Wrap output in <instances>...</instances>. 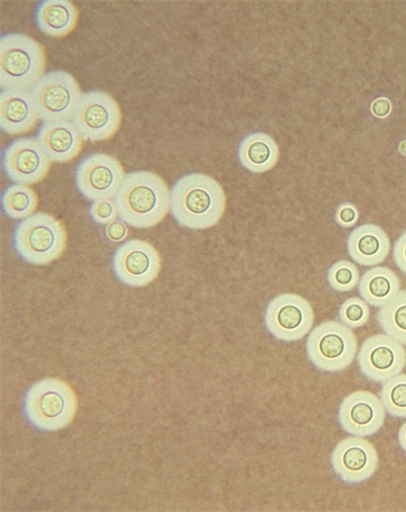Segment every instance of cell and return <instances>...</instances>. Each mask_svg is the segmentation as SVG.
Listing matches in <instances>:
<instances>
[{"instance_id":"ba28073f","label":"cell","mask_w":406,"mask_h":512,"mask_svg":"<svg viewBox=\"0 0 406 512\" xmlns=\"http://www.w3.org/2000/svg\"><path fill=\"white\" fill-rule=\"evenodd\" d=\"M72 123L85 140L100 142L117 134L122 123V113L110 94L92 91L81 95Z\"/></svg>"},{"instance_id":"30bf717a","label":"cell","mask_w":406,"mask_h":512,"mask_svg":"<svg viewBox=\"0 0 406 512\" xmlns=\"http://www.w3.org/2000/svg\"><path fill=\"white\" fill-rule=\"evenodd\" d=\"M314 322L311 304L296 294H282L267 306L265 326L276 339L293 343L305 337Z\"/></svg>"},{"instance_id":"8fae6325","label":"cell","mask_w":406,"mask_h":512,"mask_svg":"<svg viewBox=\"0 0 406 512\" xmlns=\"http://www.w3.org/2000/svg\"><path fill=\"white\" fill-rule=\"evenodd\" d=\"M112 269L122 284L132 288L145 287L155 281L160 273V255L150 243L130 240L115 251Z\"/></svg>"},{"instance_id":"1f68e13d","label":"cell","mask_w":406,"mask_h":512,"mask_svg":"<svg viewBox=\"0 0 406 512\" xmlns=\"http://www.w3.org/2000/svg\"><path fill=\"white\" fill-rule=\"evenodd\" d=\"M398 444L402 451L406 454V422L401 425L398 432Z\"/></svg>"},{"instance_id":"d6986e66","label":"cell","mask_w":406,"mask_h":512,"mask_svg":"<svg viewBox=\"0 0 406 512\" xmlns=\"http://www.w3.org/2000/svg\"><path fill=\"white\" fill-rule=\"evenodd\" d=\"M79 12L69 0H46L35 12L40 31L52 38H63L74 31Z\"/></svg>"},{"instance_id":"52a82bcc","label":"cell","mask_w":406,"mask_h":512,"mask_svg":"<svg viewBox=\"0 0 406 512\" xmlns=\"http://www.w3.org/2000/svg\"><path fill=\"white\" fill-rule=\"evenodd\" d=\"M30 93L39 119L44 123L72 122L83 95L74 76L63 70L45 73Z\"/></svg>"},{"instance_id":"5b68a950","label":"cell","mask_w":406,"mask_h":512,"mask_svg":"<svg viewBox=\"0 0 406 512\" xmlns=\"http://www.w3.org/2000/svg\"><path fill=\"white\" fill-rule=\"evenodd\" d=\"M67 234L63 224L46 213H36L16 227L14 247L21 259L35 266H47L65 251Z\"/></svg>"},{"instance_id":"603a6c76","label":"cell","mask_w":406,"mask_h":512,"mask_svg":"<svg viewBox=\"0 0 406 512\" xmlns=\"http://www.w3.org/2000/svg\"><path fill=\"white\" fill-rule=\"evenodd\" d=\"M2 206L10 218L24 220L35 214L38 197L29 186L17 184L4 192Z\"/></svg>"},{"instance_id":"277c9868","label":"cell","mask_w":406,"mask_h":512,"mask_svg":"<svg viewBox=\"0 0 406 512\" xmlns=\"http://www.w3.org/2000/svg\"><path fill=\"white\" fill-rule=\"evenodd\" d=\"M77 401L63 381L45 379L34 384L24 398V414L34 429L52 433L67 426L75 416Z\"/></svg>"},{"instance_id":"ffe728a7","label":"cell","mask_w":406,"mask_h":512,"mask_svg":"<svg viewBox=\"0 0 406 512\" xmlns=\"http://www.w3.org/2000/svg\"><path fill=\"white\" fill-rule=\"evenodd\" d=\"M238 156L241 164L250 172L263 174L278 163L279 148L270 136L257 133L241 142Z\"/></svg>"},{"instance_id":"7402d4cb","label":"cell","mask_w":406,"mask_h":512,"mask_svg":"<svg viewBox=\"0 0 406 512\" xmlns=\"http://www.w3.org/2000/svg\"><path fill=\"white\" fill-rule=\"evenodd\" d=\"M380 327L390 337L406 346V291H400L377 314Z\"/></svg>"},{"instance_id":"e0dca14e","label":"cell","mask_w":406,"mask_h":512,"mask_svg":"<svg viewBox=\"0 0 406 512\" xmlns=\"http://www.w3.org/2000/svg\"><path fill=\"white\" fill-rule=\"evenodd\" d=\"M37 138L51 161L67 163L83 150L85 139L72 122H47Z\"/></svg>"},{"instance_id":"5bb4252c","label":"cell","mask_w":406,"mask_h":512,"mask_svg":"<svg viewBox=\"0 0 406 512\" xmlns=\"http://www.w3.org/2000/svg\"><path fill=\"white\" fill-rule=\"evenodd\" d=\"M386 410L381 399L368 391L348 395L341 403L338 419L342 430L355 437H371L384 425Z\"/></svg>"},{"instance_id":"9a60e30c","label":"cell","mask_w":406,"mask_h":512,"mask_svg":"<svg viewBox=\"0 0 406 512\" xmlns=\"http://www.w3.org/2000/svg\"><path fill=\"white\" fill-rule=\"evenodd\" d=\"M331 464L335 474L343 482L355 485L367 481L375 474L379 458L370 442L354 436L337 445Z\"/></svg>"},{"instance_id":"4316f807","label":"cell","mask_w":406,"mask_h":512,"mask_svg":"<svg viewBox=\"0 0 406 512\" xmlns=\"http://www.w3.org/2000/svg\"><path fill=\"white\" fill-rule=\"evenodd\" d=\"M90 214L92 219L100 225H108L119 217L117 205L112 199L93 202Z\"/></svg>"},{"instance_id":"f1b7e54d","label":"cell","mask_w":406,"mask_h":512,"mask_svg":"<svg viewBox=\"0 0 406 512\" xmlns=\"http://www.w3.org/2000/svg\"><path fill=\"white\" fill-rule=\"evenodd\" d=\"M105 234L110 241L118 243L128 238L129 229L123 220L117 219L106 225Z\"/></svg>"},{"instance_id":"6da1fadb","label":"cell","mask_w":406,"mask_h":512,"mask_svg":"<svg viewBox=\"0 0 406 512\" xmlns=\"http://www.w3.org/2000/svg\"><path fill=\"white\" fill-rule=\"evenodd\" d=\"M119 217L134 228H151L171 211V191L167 183L151 172L126 175L115 197Z\"/></svg>"},{"instance_id":"d4e9b609","label":"cell","mask_w":406,"mask_h":512,"mask_svg":"<svg viewBox=\"0 0 406 512\" xmlns=\"http://www.w3.org/2000/svg\"><path fill=\"white\" fill-rule=\"evenodd\" d=\"M328 282L331 288L337 292H351L360 283V273L354 264L348 261H340L330 269Z\"/></svg>"},{"instance_id":"f546056e","label":"cell","mask_w":406,"mask_h":512,"mask_svg":"<svg viewBox=\"0 0 406 512\" xmlns=\"http://www.w3.org/2000/svg\"><path fill=\"white\" fill-rule=\"evenodd\" d=\"M393 259L397 268L406 275V232L394 244Z\"/></svg>"},{"instance_id":"2e32d148","label":"cell","mask_w":406,"mask_h":512,"mask_svg":"<svg viewBox=\"0 0 406 512\" xmlns=\"http://www.w3.org/2000/svg\"><path fill=\"white\" fill-rule=\"evenodd\" d=\"M39 116L28 91H3L0 96V127L9 135H22L32 131Z\"/></svg>"},{"instance_id":"7c38bea8","label":"cell","mask_w":406,"mask_h":512,"mask_svg":"<svg viewBox=\"0 0 406 512\" xmlns=\"http://www.w3.org/2000/svg\"><path fill=\"white\" fill-rule=\"evenodd\" d=\"M358 365L369 381L384 383L404 370L406 352L394 338L376 334L364 341L358 354Z\"/></svg>"},{"instance_id":"484cf974","label":"cell","mask_w":406,"mask_h":512,"mask_svg":"<svg viewBox=\"0 0 406 512\" xmlns=\"http://www.w3.org/2000/svg\"><path fill=\"white\" fill-rule=\"evenodd\" d=\"M339 319L351 329L366 325L370 319V308L364 299L357 297L345 301L339 310Z\"/></svg>"},{"instance_id":"8992f818","label":"cell","mask_w":406,"mask_h":512,"mask_svg":"<svg viewBox=\"0 0 406 512\" xmlns=\"http://www.w3.org/2000/svg\"><path fill=\"white\" fill-rule=\"evenodd\" d=\"M358 352V340L342 322L326 321L316 326L306 340V355L317 369L327 373L347 370Z\"/></svg>"},{"instance_id":"4dcf8cb0","label":"cell","mask_w":406,"mask_h":512,"mask_svg":"<svg viewBox=\"0 0 406 512\" xmlns=\"http://www.w3.org/2000/svg\"><path fill=\"white\" fill-rule=\"evenodd\" d=\"M372 111L377 117H385L390 111V104L387 100H378L373 104Z\"/></svg>"},{"instance_id":"ac0fdd59","label":"cell","mask_w":406,"mask_h":512,"mask_svg":"<svg viewBox=\"0 0 406 512\" xmlns=\"http://www.w3.org/2000/svg\"><path fill=\"white\" fill-rule=\"evenodd\" d=\"M390 239L386 232L374 224L357 227L348 238L351 259L363 267H375L387 259Z\"/></svg>"},{"instance_id":"9c48e42d","label":"cell","mask_w":406,"mask_h":512,"mask_svg":"<svg viewBox=\"0 0 406 512\" xmlns=\"http://www.w3.org/2000/svg\"><path fill=\"white\" fill-rule=\"evenodd\" d=\"M126 175L115 157L96 153L79 162L74 180L79 193L90 201L115 198Z\"/></svg>"},{"instance_id":"44dd1931","label":"cell","mask_w":406,"mask_h":512,"mask_svg":"<svg viewBox=\"0 0 406 512\" xmlns=\"http://www.w3.org/2000/svg\"><path fill=\"white\" fill-rule=\"evenodd\" d=\"M399 278L388 268L374 267L360 279L361 297L374 307H383L400 292Z\"/></svg>"},{"instance_id":"83f0119b","label":"cell","mask_w":406,"mask_h":512,"mask_svg":"<svg viewBox=\"0 0 406 512\" xmlns=\"http://www.w3.org/2000/svg\"><path fill=\"white\" fill-rule=\"evenodd\" d=\"M359 219V213L355 206L343 204L337 211L336 220L338 224L345 228L353 227Z\"/></svg>"},{"instance_id":"4fadbf2b","label":"cell","mask_w":406,"mask_h":512,"mask_svg":"<svg viewBox=\"0 0 406 512\" xmlns=\"http://www.w3.org/2000/svg\"><path fill=\"white\" fill-rule=\"evenodd\" d=\"M51 160L38 138H19L6 148L3 168L7 177L20 185H35L48 175Z\"/></svg>"},{"instance_id":"7a4b0ae2","label":"cell","mask_w":406,"mask_h":512,"mask_svg":"<svg viewBox=\"0 0 406 512\" xmlns=\"http://www.w3.org/2000/svg\"><path fill=\"white\" fill-rule=\"evenodd\" d=\"M226 209L220 184L203 174L181 178L171 190V213L182 227L203 230L215 226Z\"/></svg>"},{"instance_id":"3957f363","label":"cell","mask_w":406,"mask_h":512,"mask_svg":"<svg viewBox=\"0 0 406 512\" xmlns=\"http://www.w3.org/2000/svg\"><path fill=\"white\" fill-rule=\"evenodd\" d=\"M43 46L24 34H9L0 41V85L2 91L30 92L44 76Z\"/></svg>"},{"instance_id":"cb8c5ba5","label":"cell","mask_w":406,"mask_h":512,"mask_svg":"<svg viewBox=\"0 0 406 512\" xmlns=\"http://www.w3.org/2000/svg\"><path fill=\"white\" fill-rule=\"evenodd\" d=\"M380 399L390 416L406 418V374H399L384 382Z\"/></svg>"}]
</instances>
